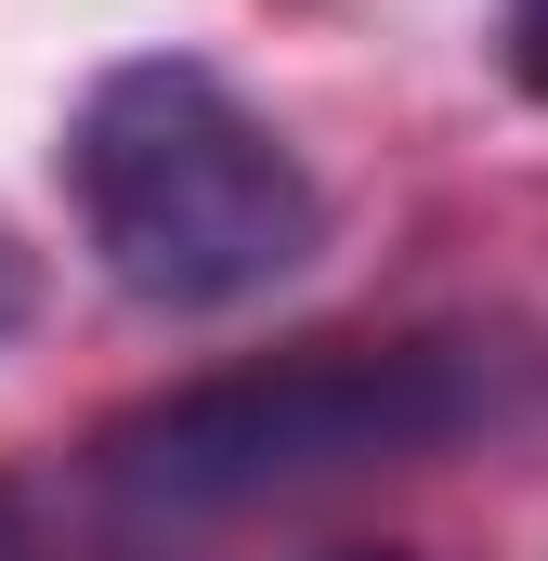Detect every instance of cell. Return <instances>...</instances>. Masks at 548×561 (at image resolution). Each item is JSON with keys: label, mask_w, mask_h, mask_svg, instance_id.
Listing matches in <instances>:
<instances>
[{"label": "cell", "mask_w": 548, "mask_h": 561, "mask_svg": "<svg viewBox=\"0 0 548 561\" xmlns=\"http://www.w3.org/2000/svg\"><path fill=\"white\" fill-rule=\"evenodd\" d=\"M470 419V366L431 353V340H313V353H262V366H222V379H183L92 444V483L132 510V523H209V510H249L287 483H327V470H366V457H418Z\"/></svg>", "instance_id": "cell-2"}, {"label": "cell", "mask_w": 548, "mask_h": 561, "mask_svg": "<svg viewBox=\"0 0 548 561\" xmlns=\"http://www.w3.org/2000/svg\"><path fill=\"white\" fill-rule=\"evenodd\" d=\"M496 53H510V79L548 105V0H510V13H496Z\"/></svg>", "instance_id": "cell-3"}, {"label": "cell", "mask_w": 548, "mask_h": 561, "mask_svg": "<svg viewBox=\"0 0 548 561\" xmlns=\"http://www.w3.org/2000/svg\"><path fill=\"white\" fill-rule=\"evenodd\" d=\"M26 300H39V275H26V249H13V236H0V340H13V327H26Z\"/></svg>", "instance_id": "cell-4"}, {"label": "cell", "mask_w": 548, "mask_h": 561, "mask_svg": "<svg viewBox=\"0 0 548 561\" xmlns=\"http://www.w3.org/2000/svg\"><path fill=\"white\" fill-rule=\"evenodd\" d=\"M66 196L92 262L157 313H236L327 249V196L300 144L196 53H132L79 92Z\"/></svg>", "instance_id": "cell-1"}, {"label": "cell", "mask_w": 548, "mask_h": 561, "mask_svg": "<svg viewBox=\"0 0 548 561\" xmlns=\"http://www.w3.org/2000/svg\"><path fill=\"white\" fill-rule=\"evenodd\" d=\"M327 561H418V549H327Z\"/></svg>", "instance_id": "cell-5"}]
</instances>
